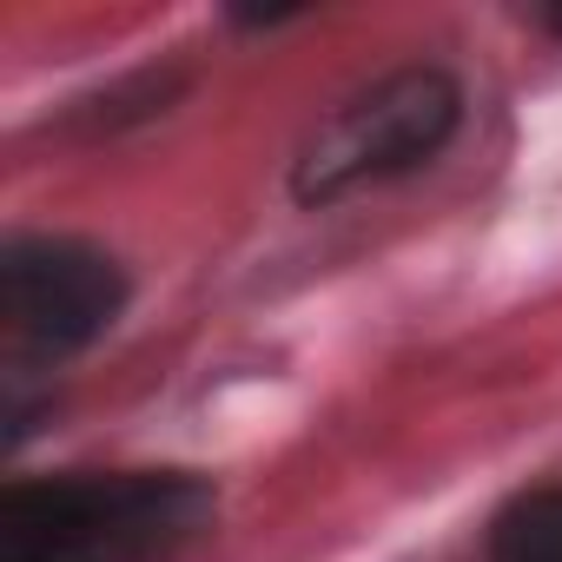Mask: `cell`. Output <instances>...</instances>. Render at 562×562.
<instances>
[{
  "instance_id": "obj_1",
  "label": "cell",
  "mask_w": 562,
  "mask_h": 562,
  "mask_svg": "<svg viewBox=\"0 0 562 562\" xmlns=\"http://www.w3.org/2000/svg\"><path fill=\"white\" fill-rule=\"evenodd\" d=\"M212 522V483L186 470L41 476L0 496V562H166Z\"/></svg>"
},
{
  "instance_id": "obj_2",
  "label": "cell",
  "mask_w": 562,
  "mask_h": 562,
  "mask_svg": "<svg viewBox=\"0 0 562 562\" xmlns=\"http://www.w3.org/2000/svg\"><path fill=\"white\" fill-rule=\"evenodd\" d=\"M463 126V87L443 67H397L351 100H338L292 159V199L299 205H338L364 186L404 179L430 166L450 133Z\"/></svg>"
},
{
  "instance_id": "obj_3",
  "label": "cell",
  "mask_w": 562,
  "mask_h": 562,
  "mask_svg": "<svg viewBox=\"0 0 562 562\" xmlns=\"http://www.w3.org/2000/svg\"><path fill=\"white\" fill-rule=\"evenodd\" d=\"M0 299H8L14 351L60 364L113 331V318L126 312V278L106 251L80 238L21 232L0 251Z\"/></svg>"
},
{
  "instance_id": "obj_4",
  "label": "cell",
  "mask_w": 562,
  "mask_h": 562,
  "mask_svg": "<svg viewBox=\"0 0 562 562\" xmlns=\"http://www.w3.org/2000/svg\"><path fill=\"white\" fill-rule=\"evenodd\" d=\"M490 562H562V490L516 496L490 529Z\"/></svg>"
},
{
  "instance_id": "obj_5",
  "label": "cell",
  "mask_w": 562,
  "mask_h": 562,
  "mask_svg": "<svg viewBox=\"0 0 562 562\" xmlns=\"http://www.w3.org/2000/svg\"><path fill=\"white\" fill-rule=\"evenodd\" d=\"M549 21H555V27H562V14H549Z\"/></svg>"
}]
</instances>
